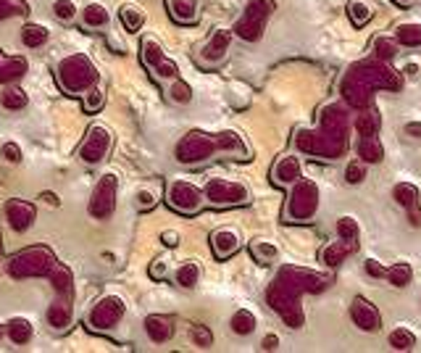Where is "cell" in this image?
I'll list each match as a JSON object with an SVG mask.
<instances>
[{
    "mask_svg": "<svg viewBox=\"0 0 421 353\" xmlns=\"http://www.w3.org/2000/svg\"><path fill=\"white\" fill-rule=\"evenodd\" d=\"M329 285L327 277L321 274H313V271H298V269H284L279 271V277L274 279V285L269 288V303L277 314L292 327L298 330L303 327V311H300L298 296L300 293H318Z\"/></svg>",
    "mask_w": 421,
    "mask_h": 353,
    "instance_id": "6da1fadb",
    "label": "cell"
},
{
    "mask_svg": "<svg viewBox=\"0 0 421 353\" xmlns=\"http://www.w3.org/2000/svg\"><path fill=\"white\" fill-rule=\"evenodd\" d=\"M376 87H400V79L393 72H387L382 64H364L347 74V79L342 82V95L350 106L369 108Z\"/></svg>",
    "mask_w": 421,
    "mask_h": 353,
    "instance_id": "7a4b0ae2",
    "label": "cell"
},
{
    "mask_svg": "<svg viewBox=\"0 0 421 353\" xmlns=\"http://www.w3.org/2000/svg\"><path fill=\"white\" fill-rule=\"evenodd\" d=\"M342 135H345V116L340 108H329L324 111V132H300L298 148L303 153H318L324 158H337L342 150Z\"/></svg>",
    "mask_w": 421,
    "mask_h": 353,
    "instance_id": "3957f363",
    "label": "cell"
},
{
    "mask_svg": "<svg viewBox=\"0 0 421 353\" xmlns=\"http://www.w3.org/2000/svg\"><path fill=\"white\" fill-rule=\"evenodd\" d=\"M58 84L61 90L69 95H82L87 90H93L95 84L100 82V72L93 64V58L84 53H71L66 56L56 69Z\"/></svg>",
    "mask_w": 421,
    "mask_h": 353,
    "instance_id": "277c9868",
    "label": "cell"
},
{
    "mask_svg": "<svg viewBox=\"0 0 421 353\" xmlns=\"http://www.w3.org/2000/svg\"><path fill=\"white\" fill-rule=\"evenodd\" d=\"M56 253L45 248V245H32V248H24L16 256H11L8 264H6V271L8 277L13 279H29V277H47L50 271L56 269Z\"/></svg>",
    "mask_w": 421,
    "mask_h": 353,
    "instance_id": "5b68a950",
    "label": "cell"
},
{
    "mask_svg": "<svg viewBox=\"0 0 421 353\" xmlns=\"http://www.w3.org/2000/svg\"><path fill=\"white\" fill-rule=\"evenodd\" d=\"M277 3L274 0H250L245 6V13L237 19L234 24V35L245 43H258L263 38V29H266V21L272 19Z\"/></svg>",
    "mask_w": 421,
    "mask_h": 353,
    "instance_id": "8992f818",
    "label": "cell"
},
{
    "mask_svg": "<svg viewBox=\"0 0 421 353\" xmlns=\"http://www.w3.org/2000/svg\"><path fill=\"white\" fill-rule=\"evenodd\" d=\"M219 135H206V132H188L185 138L179 140L177 145V161L179 164H188V167H192V164H203V161H208V158L214 156V153H219Z\"/></svg>",
    "mask_w": 421,
    "mask_h": 353,
    "instance_id": "52a82bcc",
    "label": "cell"
},
{
    "mask_svg": "<svg viewBox=\"0 0 421 353\" xmlns=\"http://www.w3.org/2000/svg\"><path fill=\"white\" fill-rule=\"evenodd\" d=\"M318 208V185L313 179H298L295 190H292L284 216L290 222H311Z\"/></svg>",
    "mask_w": 421,
    "mask_h": 353,
    "instance_id": "ba28073f",
    "label": "cell"
},
{
    "mask_svg": "<svg viewBox=\"0 0 421 353\" xmlns=\"http://www.w3.org/2000/svg\"><path fill=\"white\" fill-rule=\"evenodd\" d=\"M124 314H127V303L122 296H103L87 314V325L95 332H111L119 327Z\"/></svg>",
    "mask_w": 421,
    "mask_h": 353,
    "instance_id": "9c48e42d",
    "label": "cell"
},
{
    "mask_svg": "<svg viewBox=\"0 0 421 353\" xmlns=\"http://www.w3.org/2000/svg\"><path fill=\"white\" fill-rule=\"evenodd\" d=\"M116 198H119V176L116 174H103L98 182H95V190L90 196V203H87V211L93 219H108L116 211Z\"/></svg>",
    "mask_w": 421,
    "mask_h": 353,
    "instance_id": "30bf717a",
    "label": "cell"
},
{
    "mask_svg": "<svg viewBox=\"0 0 421 353\" xmlns=\"http://www.w3.org/2000/svg\"><path fill=\"white\" fill-rule=\"evenodd\" d=\"M111 145H113L111 130L103 127V124H93L87 130V135H84L82 145H79V161L87 164V167H95V164L105 161V156L111 153Z\"/></svg>",
    "mask_w": 421,
    "mask_h": 353,
    "instance_id": "8fae6325",
    "label": "cell"
},
{
    "mask_svg": "<svg viewBox=\"0 0 421 353\" xmlns=\"http://www.w3.org/2000/svg\"><path fill=\"white\" fill-rule=\"evenodd\" d=\"M203 193H206L208 203L219 206V208L248 203V187L240 185V182H232V179H221V176L208 179L206 187H203Z\"/></svg>",
    "mask_w": 421,
    "mask_h": 353,
    "instance_id": "7c38bea8",
    "label": "cell"
},
{
    "mask_svg": "<svg viewBox=\"0 0 421 353\" xmlns=\"http://www.w3.org/2000/svg\"><path fill=\"white\" fill-rule=\"evenodd\" d=\"M166 201L179 214H195V211H200L203 201H206V193L197 185L188 182V179H174L166 190Z\"/></svg>",
    "mask_w": 421,
    "mask_h": 353,
    "instance_id": "4fadbf2b",
    "label": "cell"
},
{
    "mask_svg": "<svg viewBox=\"0 0 421 353\" xmlns=\"http://www.w3.org/2000/svg\"><path fill=\"white\" fill-rule=\"evenodd\" d=\"M142 61H145V66H148L150 72L158 77V79H177L179 77L177 61L166 58L163 47H161L153 38L142 40Z\"/></svg>",
    "mask_w": 421,
    "mask_h": 353,
    "instance_id": "5bb4252c",
    "label": "cell"
},
{
    "mask_svg": "<svg viewBox=\"0 0 421 353\" xmlns=\"http://www.w3.org/2000/svg\"><path fill=\"white\" fill-rule=\"evenodd\" d=\"M38 219V206L21 201V198H11L6 203V222L13 232H27L32 230V224Z\"/></svg>",
    "mask_w": 421,
    "mask_h": 353,
    "instance_id": "9a60e30c",
    "label": "cell"
},
{
    "mask_svg": "<svg viewBox=\"0 0 421 353\" xmlns=\"http://www.w3.org/2000/svg\"><path fill=\"white\" fill-rule=\"evenodd\" d=\"M350 316H353V322H356L358 330H364V332H376L379 327H382V316L376 311L374 303H369L366 298L358 296L353 301V306H350Z\"/></svg>",
    "mask_w": 421,
    "mask_h": 353,
    "instance_id": "2e32d148",
    "label": "cell"
},
{
    "mask_svg": "<svg viewBox=\"0 0 421 353\" xmlns=\"http://www.w3.org/2000/svg\"><path fill=\"white\" fill-rule=\"evenodd\" d=\"M300 176H303V169H300L298 156H282V158H277V164H274V169H272L274 185H282V187L295 185Z\"/></svg>",
    "mask_w": 421,
    "mask_h": 353,
    "instance_id": "e0dca14e",
    "label": "cell"
},
{
    "mask_svg": "<svg viewBox=\"0 0 421 353\" xmlns=\"http://www.w3.org/2000/svg\"><path fill=\"white\" fill-rule=\"evenodd\" d=\"M232 35L229 29H216L214 38L208 40V45L203 47V53H200V61L203 64H219V61H224L226 50H229V43H232Z\"/></svg>",
    "mask_w": 421,
    "mask_h": 353,
    "instance_id": "ac0fdd59",
    "label": "cell"
},
{
    "mask_svg": "<svg viewBox=\"0 0 421 353\" xmlns=\"http://www.w3.org/2000/svg\"><path fill=\"white\" fill-rule=\"evenodd\" d=\"M240 235L234 232V230H229V227H224V230H216L214 235H211V248H214L216 259H229V256H234V253L240 251Z\"/></svg>",
    "mask_w": 421,
    "mask_h": 353,
    "instance_id": "d6986e66",
    "label": "cell"
},
{
    "mask_svg": "<svg viewBox=\"0 0 421 353\" xmlns=\"http://www.w3.org/2000/svg\"><path fill=\"white\" fill-rule=\"evenodd\" d=\"M145 332L153 343H168L174 337V322L163 314H150L145 316Z\"/></svg>",
    "mask_w": 421,
    "mask_h": 353,
    "instance_id": "ffe728a7",
    "label": "cell"
},
{
    "mask_svg": "<svg viewBox=\"0 0 421 353\" xmlns=\"http://www.w3.org/2000/svg\"><path fill=\"white\" fill-rule=\"evenodd\" d=\"M47 325L53 327V330H66V327L71 325V319H74V311H71V303H69V298H61L53 301L50 306H47Z\"/></svg>",
    "mask_w": 421,
    "mask_h": 353,
    "instance_id": "44dd1931",
    "label": "cell"
},
{
    "mask_svg": "<svg viewBox=\"0 0 421 353\" xmlns=\"http://www.w3.org/2000/svg\"><path fill=\"white\" fill-rule=\"evenodd\" d=\"M27 58L21 56H3V50H0V84H11L21 79V77L27 74Z\"/></svg>",
    "mask_w": 421,
    "mask_h": 353,
    "instance_id": "7402d4cb",
    "label": "cell"
},
{
    "mask_svg": "<svg viewBox=\"0 0 421 353\" xmlns=\"http://www.w3.org/2000/svg\"><path fill=\"white\" fill-rule=\"evenodd\" d=\"M168 13L179 24H195L200 13V0H168Z\"/></svg>",
    "mask_w": 421,
    "mask_h": 353,
    "instance_id": "603a6c76",
    "label": "cell"
},
{
    "mask_svg": "<svg viewBox=\"0 0 421 353\" xmlns=\"http://www.w3.org/2000/svg\"><path fill=\"white\" fill-rule=\"evenodd\" d=\"M47 279H50V285H53V290H56L61 298H71V293H74V271L69 269L66 264H61L58 261L56 269L47 274Z\"/></svg>",
    "mask_w": 421,
    "mask_h": 353,
    "instance_id": "cb8c5ba5",
    "label": "cell"
},
{
    "mask_svg": "<svg viewBox=\"0 0 421 353\" xmlns=\"http://www.w3.org/2000/svg\"><path fill=\"white\" fill-rule=\"evenodd\" d=\"M6 335H8L11 343L27 345L32 340V335H35V327L24 316H13V319H8V325H6Z\"/></svg>",
    "mask_w": 421,
    "mask_h": 353,
    "instance_id": "d4e9b609",
    "label": "cell"
},
{
    "mask_svg": "<svg viewBox=\"0 0 421 353\" xmlns=\"http://www.w3.org/2000/svg\"><path fill=\"white\" fill-rule=\"evenodd\" d=\"M335 230H337V237L345 242L350 251L356 253L358 251V235H361L356 219H353V216H340L335 224Z\"/></svg>",
    "mask_w": 421,
    "mask_h": 353,
    "instance_id": "484cf974",
    "label": "cell"
},
{
    "mask_svg": "<svg viewBox=\"0 0 421 353\" xmlns=\"http://www.w3.org/2000/svg\"><path fill=\"white\" fill-rule=\"evenodd\" d=\"M358 156H361L364 164H379L384 158V148H382V142H379V138H376V135L361 138V142H358Z\"/></svg>",
    "mask_w": 421,
    "mask_h": 353,
    "instance_id": "4316f807",
    "label": "cell"
},
{
    "mask_svg": "<svg viewBox=\"0 0 421 353\" xmlns=\"http://www.w3.org/2000/svg\"><path fill=\"white\" fill-rule=\"evenodd\" d=\"M82 21H84V27L98 29V27H105V24L111 21V13H108V9L100 6V3H87L82 11Z\"/></svg>",
    "mask_w": 421,
    "mask_h": 353,
    "instance_id": "83f0119b",
    "label": "cell"
},
{
    "mask_svg": "<svg viewBox=\"0 0 421 353\" xmlns=\"http://www.w3.org/2000/svg\"><path fill=\"white\" fill-rule=\"evenodd\" d=\"M27 103L29 98L21 87H13V84H6V87H3V93H0V106H3V108L21 111V108H27Z\"/></svg>",
    "mask_w": 421,
    "mask_h": 353,
    "instance_id": "f1b7e54d",
    "label": "cell"
},
{
    "mask_svg": "<svg viewBox=\"0 0 421 353\" xmlns=\"http://www.w3.org/2000/svg\"><path fill=\"white\" fill-rule=\"evenodd\" d=\"M50 38V32H47L42 24H35V21H27L24 27H21V43L27 47H42Z\"/></svg>",
    "mask_w": 421,
    "mask_h": 353,
    "instance_id": "f546056e",
    "label": "cell"
},
{
    "mask_svg": "<svg viewBox=\"0 0 421 353\" xmlns=\"http://www.w3.org/2000/svg\"><path fill=\"white\" fill-rule=\"evenodd\" d=\"M350 253H353V251L347 248L345 242L337 240V242H329L327 248L321 251V261H324L327 267H340V264H342V261H345Z\"/></svg>",
    "mask_w": 421,
    "mask_h": 353,
    "instance_id": "4dcf8cb0",
    "label": "cell"
},
{
    "mask_svg": "<svg viewBox=\"0 0 421 353\" xmlns=\"http://www.w3.org/2000/svg\"><path fill=\"white\" fill-rule=\"evenodd\" d=\"M174 279H177L179 288L192 290L197 285V279H200V267H197V264H192V261H188V264H182V267L177 269Z\"/></svg>",
    "mask_w": 421,
    "mask_h": 353,
    "instance_id": "1f68e13d",
    "label": "cell"
},
{
    "mask_svg": "<svg viewBox=\"0 0 421 353\" xmlns=\"http://www.w3.org/2000/svg\"><path fill=\"white\" fill-rule=\"evenodd\" d=\"M232 332L234 335H250L253 330H255V314L253 311H248V308H240V311H234V316H232Z\"/></svg>",
    "mask_w": 421,
    "mask_h": 353,
    "instance_id": "d6a6232c",
    "label": "cell"
},
{
    "mask_svg": "<svg viewBox=\"0 0 421 353\" xmlns=\"http://www.w3.org/2000/svg\"><path fill=\"white\" fill-rule=\"evenodd\" d=\"M356 130L361 132V138H371L379 132V113L374 108H366L364 113H358L356 119Z\"/></svg>",
    "mask_w": 421,
    "mask_h": 353,
    "instance_id": "836d02e7",
    "label": "cell"
},
{
    "mask_svg": "<svg viewBox=\"0 0 421 353\" xmlns=\"http://www.w3.org/2000/svg\"><path fill=\"white\" fill-rule=\"evenodd\" d=\"M395 40H398V45L419 47L421 45V24H400L398 32H395Z\"/></svg>",
    "mask_w": 421,
    "mask_h": 353,
    "instance_id": "e575fe53",
    "label": "cell"
},
{
    "mask_svg": "<svg viewBox=\"0 0 421 353\" xmlns=\"http://www.w3.org/2000/svg\"><path fill=\"white\" fill-rule=\"evenodd\" d=\"M393 198L403 206V208H416V206H419V190H416L413 185H408V182L395 185Z\"/></svg>",
    "mask_w": 421,
    "mask_h": 353,
    "instance_id": "d590c367",
    "label": "cell"
},
{
    "mask_svg": "<svg viewBox=\"0 0 421 353\" xmlns=\"http://www.w3.org/2000/svg\"><path fill=\"white\" fill-rule=\"evenodd\" d=\"M119 19H122L127 32H140L142 24H145V13H142L140 9H134V6H124V9L119 11Z\"/></svg>",
    "mask_w": 421,
    "mask_h": 353,
    "instance_id": "8d00e7d4",
    "label": "cell"
},
{
    "mask_svg": "<svg viewBox=\"0 0 421 353\" xmlns=\"http://www.w3.org/2000/svg\"><path fill=\"white\" fill-rule=\"evenodd\" d=\"M411 277H413V269H411V264H405V261L393 264V267L387 269V279L393 282L395 288H405V285L411 282Z\"/></svg>",
    "mask_w": 421,
    "mask_h": 353,
    "instance_id": "74e56055",
    "label": "cell"
},
{
    "mask_svg": "<svg viewBox=\"0 0 421 353\" xmlns=\"http://www.w3.org/2000/svg\"><path fill=\"white\" fill-rule=\"evenodd\" d=\"M250 251H253V259L258 261V264H272V261H277V256H279L277 245H274V242H266V240L253 242Z\"/></svg>",
    "mask_w": 421,
    "mask_h": 353,
    "instance_id": "f35d334b",
    "label": "cell"
},
{
    "mask_svg": "<svg viewBox=\"0 0 421 353\" xmlns=\"http://www.w3.org/2000/svg\"><path fill=\"white\" fill-rule=\"evenodd\" d=\"M13 16H29V6L24 0H0V21Z\"/></svg>",
    "mask_w": 421,
    "mask_h": 353,
    "instance_id": "ab89813d",
    "label": "cell"
},
{
    "mask_svg": "<svg viewBox=\"0 0 421 353\" xmlns=\"http://www.w3.org/2000/svg\"><path fill=\"white\" fill-rule=\"evenodd\" d=\"M390 345H393L395 351H411L413 345H416V337H413L411 330H405V327H398L390 332Z\"/></svg>",
    "mask_w": 421,
    "mask_h": 353,
    "instance_id": "60d3db41",
    "label": "cell"
},
{
    "mask_svg": "<svg viewBox=\"0 0 421 353\" xmlns=\"http://www.w3.org/2000/svg\"><path fill=\"white\" fill-rule=\"evenodd\" d=\"M374 53L379 61H393L398 56V40L393 38H376L374 40Z\"/></svg>",
    "mask_w": 421,
    "mask_h": 353,
    "instance_id": "b9f144b4",
    "label": "cell"
},
{
    "mask_svg": "<svg viewBox=\"0 0 421 353\" xmlns=\"http://www.w3.org/2000/svg\"><path fill=\"white\" fill-rule=\"evenodd\" d=\"M168 98H171L174 103H190L192 101V87H190L185 79H179L177 77V79L171 82V87H168Z\"/></svg>",
    "mask_w": 421,
    "mask_h": 353,
    "instance_id": "7bdbcfd3",
    "label": "cell"
},
{
    "mask_svg": "<svg viewBox=\"0 0 421 353\" xmlns=\"http://www.w3.org/2000/svg\"><path fill=\"white\" fill-rule=\"evenodd\" d=\"M347 16H350V21H353V24H356V27H364L366 21L371 19V9H369V6H366V3H350V6H347Z\"/></svg>",
    "mask_w": 421,
    "mask_h": 353,
    "instance_id": "ee69618b",
    "label": "cell"
},
{
    "mask_svg": "<svg viewBox=\"0 0 421 353\" xmlns=\"http://www.w3.org/2000/svg\"><path fill=\"white\" fill-rule=\"evenodd\" d=\"M366 176V164L364 161H353L345 167V182L347 185H361Z\"/></svg>",
    "mask_w": 421,
    "mask_h": 353,
    "instance_id": "f6af8a7d",
    "label": "cell"
},
{
    "mask_svg": "<svg viewBox=\"0 0 421 353\" xmlns=\"http://www.w3.org/2000/svg\"><path fill=\"white\" fill-rule=\"evenodd\" d=\"M53 13H56V19L61 21H71L76 16V6L71 0H56V3H53Z\"/></svg>",
    "mask_w": 421,
    "mask_h": 353,
    "instance_id": "bcb514c9",
    "label": "cell"
},
{
    "mask_svg": "<svg viewBox=\"0 0 421 353\" xmlns=\"http://www.w3.org/2000/svg\"><path fill=\"white\" fill-rule=\"evenodd\" d=\"M192 343H195L197 348H211V343H214V335H211L208 327L195 325L192 327Z\"/></svg>",
    "mask_w": 421,
    "mask_h": 353,
    "instance_id": "7dc6e473",
    "label": "cell"
},
{
    "mask_svg": "<svg viewBox=\"0 0 421 353\" xmlns=\"http://www.w3.org/2000/svg\"><path fill=\"white\" fill-rule=\"evenodd\" d=\"M103 106V93L98 90V87H93V90H87V98H84V111H98Z\"/></svg>",
    "mask_w": 421,
    "mask_h": 353,
    "instance_id": "c3c4849f",
    "label": "cell"
},
{
    "mask_svg": "<svg viewBox=\"0 0 421 353\" xmlns=\"http://www.w3.org/2000/svg\"><path fill=\"white\" fill-rule=\"evenodd\" d=\"M0 153H3V158H6V161H11V164H19V161H21V148L16 145V142H3Z\"/></svg>",
    "mask_w": 421,
    "mask_h": 353,
    "instance_id": "681fc988",
    "label": "cell"
},
{
    "mask_svg": "<svg viewBox=\"0 0 421 353\" xmlns=\"http://www.w3.org/2000/svg\"><path fill=\"white\" fill-rule=\"evenodd\" d=\"M364 269H366V274H371V277H387V269H384L382 264L376 259H366V264H364Z\"/></svg>",
    "mask_w": 421,
    "mask_h": 353,
    "instance_id": "f907efd6",
    "label": "cell"
},
{
    "mask_svg": "<svg viewBox=\"0 0 421 353\" xmlns=\"http://www.w3.org/2000/svg\"><path fill=\"white\" fill-rule=\"evenodd\" d=\"M261 348L263 351H277V348H279V337H277V335H266V337H263L261 340Z\"/></svg>",
    "mask_w": 421,
    "mask_h": 353,
    "instance_id": "816d5d0a",
    "label": "cell"
},
{
    "mask_svg": "<svg viewBox=\"0 0 421 353\" xmlns=\"http://www.w3.org/2000/svg\"><path fill=\"white\" fill-rule=\"evenodd\" d=\"M405 135H408V138L421 140V121H411V124H405Z\"/></svg>",
    "mask_w": 421,
    "mask_h": 353,
    "instance_id": "f5cc1de1",
    "label": "cell"
},
{
    "mask_svg": "<svg viewBox=\"0 0 421 353\" xmlns=\"http://www.w3.org/2000/svg\"><path fill=\"white\" fill-rule=\"evenodd\" d=\"M408 224L411 227H421V208L416 206V208H408Z\"/></svg>",
    "mask_w": 421,
    "mask_h": 353,
    "instance_id": "db71d44e",
    "label": "cell"
},
{
    "mask_svg": "<svg viewBox=\"0 0 421 353\" xmlns=\"http://www.w3.org/2000/svg\"><path fill=\"white\" fill-rule=\"evenodd\" d=\"M161 240H163V245H168V248H177V245H179V235L177 232H163V235H161Z\"/></svg>",
    "mask_w": 421,
    "mask_h": 353,
    "instance_id": "11a10c76",
    "label": "cell"
},
{
    "mask_svg": "<svg viewBox=\"0 0 421 353\" xmlns=\"http://www.w3.org/2000/svg\"><path fill=\"white\" fill-rule=\"evenodd\" d=\"M156 203V196L150 193V190H140V206L142 208H148V206Z\"/></svg>",
    "mask_w": 421,
    "mask_h": 353,
    "instance_id": "9f6ffc18",
    "label": "cell"
},
{
    "mask_svg": "<svg viewBox=\"0 0 421 353\" xmlns=\"http://www.w3.org/2000/svg\"><path fill=\"white\" fill-rule=\"evenodd\" d=\"M42 198H45V201H50L53 206H58V198L53 196V193H42Z\"/></svg>",
    "mask_w": 421,
    "mask_h": 353,
    "instance_id": "6f0895ef",
    "label": "cell"
},
{
    "mask_svg": "<svg viewBox=\"0 0 421 353\" xmlns=\"http://www.w3.org/2000/svg\"><path fill=\"white\" fill-rule=\"evenodd\" d=\"M416 69H419L416 64H408V66H405V72H408V74H416Z\"/></svg>",
    "mask_w": 421,
    "mask_h": 353,
    "instance_id": "680465c9",
    "label": "cell"
},
{
    "mask_svg": "<svg viewBox=\"0 0 421 353\" xmlns=\"http://www.w3.org/2000/svg\"><path fill=\"white\" fill-rule=\"evenodd\" d=\"M395 3H398V6H408V3H411V0H395Z\"/></svg>",
    "mask_w": 421,
    "mask_h": 353,
    "instance_id": "91938a15",
    "label": "cell"
},
{
    "mask_svg": "<svg viewBox=\"0 0 421 353\" xmlns=\"http://www.w3.org/2000/svg\"><path fill=\"white\" fill-rule=\"evenodd\" d=\"M3 332H6V330H3V327H0V335H3Z\"/></svg>",
    "mask_w": 421,
    "mask_h": 353,
    "instance_id": "94428289",
    "label": "cell"
}]
</instances>
